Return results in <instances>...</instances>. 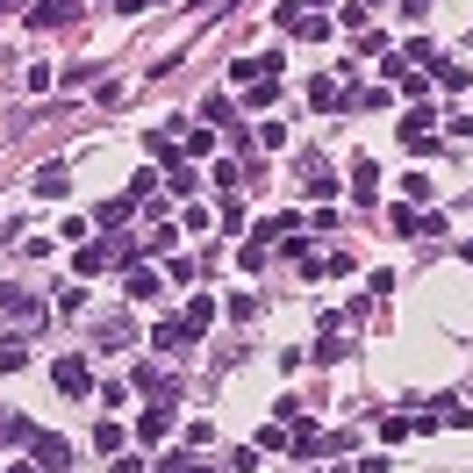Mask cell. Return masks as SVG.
I'll use <instances>...</instances> for the list:
<instances>
[{"mask_svg":"<svg viewBox=\"0 0 473 473\" xmlns=\"http://www.w3.org/2000/svg\"><path fill=\"white\" fill-rule=\"evenodd\" d=\"M409 430H416V423H409V416H380V438H387V445H402V438H409Z\"/></svg>","mask_w":473,"mask_h":473,"instance_id":"cb8c5ba5","label":"cell"},{"mask_svg":"<svg viewBox=\"0 0 473 473\" xmlns=\"http://www.w3.org/2000/svg\"><path fill=\"white\" fill-rule=\"evenodd\" d=\"M94 345H100V352H129V345H137V323H129V308L100 316V323H94Z\"/></svg>","mask_w":473,"mask_h":473,"instance_id":"3957f363","label":"cell"},{"mask_svg":"<svg viewBox=\"0 0 473 473\" xmlns=\"http://www.w3.org/2000/svg\"><path fill=\"white\" fill-rule=\"evenodd\" d=\"M122 294H158V280H151L144 266H129V280H122Z\"/></svg>","mask_w":473,"mask_h":473,"instance_id":"d4e9b609","label":"cell"},{"mask_svg":"<svg viewBox=\"0 0 473 473\" xmlns=\"http://www.w3.org/2000/svg\"><path fill=\"white\" fill-rule=\"evenodd\" d=\"M273 94H280V80H251L244 87V108H273Z\"/></svg>","mask_w":473,"mask_h":473,"instance_id":"2e32d148","label":"cell"},{"mask_svg":"<svg viewBox=\"0 0 473 473\" xmlns=\"http://www.w3.org/2000/svg\"><path fill=\"white\" fill-rule=\"evenodd\" d=\"M94 445H100V452H108V459H115V452H122V423H115V416H100V430H94Z\"/></svg>","mask_w":473,"mask_h":473,"instance_id":"5bb4252c","label":"cell"},{"mask_svg":"<svg viewBox=\"0 0 473 473\" xmlns=\"http://www.w3.org/2000/svg\"><path fill=\"white\" fill-rule=\"evenodd\" d=\"M7 473H36V467H7Z\"/></svg>","mask_w":473,"mask_h":473,"instance_id":"f1b7e54d","label":"cell"},{"mask_svg":"<svg viewBox=\"0 0 473 473\" xmlns=\"http://www.w3.org/2000/svg\"><path fill=\"white\" fill-rule=\"evenodd\" d=\"M308 100H316V108H345V87H337V80H316Z\"/></svg>","mask_w":473,"mask_h":473,"instance_id":"ac0fdd59","label":"cell"},{"mask_svg":"<svg viewBox=\"0 0 473 473\" xmlns=\"http://www.w3.org/2000/svg\"><path fill=\"white\" fill-rule=\"evenodd\" d=\"M316 359H323V366H337V359H352V345H345V323H337V316H323V337H316Z\"/></svg>","mask_w":473,"mask_h":473,"instance_id":"5b68a950","label":"cell"},{"mask_svg":"<svg viewBox=\"0 0 473 473\" xmlns=\"http://www.w3.org/2000/svg\"><path fill=\"white\" fill-rule=\"evenodd\" d=\"M65 187H72V173H65V166H43V173H36V194H43V201H58Z\"/></svg>","mask_w":473,"mask_h":473,"instance_id":"9c48e42d","label":"cell"},{"mask_svg":"<svg viewBox=\"0 0 473 473\" xmlns=\"http://www.w3.org/2000/svg\"><path fill=\"white\" fill-rule=\"evenodd\" d=\"M208 323H215V301H208V294H194V301H187V323H180V330H187V345L208 330Z\"/></svg>","mask_w":473,"mask_h":473,"instance_id":"ba28073f","label":"cell"},{"mask_svg":"<svg viewBox=\"0 0 473 473\" xmlns=\"http://www.w3.org/2000/svg\"><path fill=\"white\" fill-rule=\"evenodd\" d=\"M129 215H137V201H129V194H115V201H108V208H100V230H122V222H129Z\"/></svg>","mask_w":473,"mask_h":473,"instance_id":"8fae6325","label":"cell"},{"mask_svg":"<svg viewBox=\"0 0 473 473\" xmlns=\"http://www.w3.org/2000/svg\"><path fill=\"white\" fill-rule=\"evenodd\" d=\"M137 430H144V438H166V430H173V416H166V409H144V416H137Z\"/></svg>","mask_w":473,"mask_h":473,"instance_id":"ffe728a7","label":"cell"},{"mask_svg":"<svg viewBox=\"0 0 473 473\" xmlns=\"http://www.w3.org/2000/svg\"><path fill=\"white\" fill-rule=\"evenodd\" d=\"M0 445H7V409H0Z\"/></svg>","mask_w":473,"mask_h":473,"instance_id":"4316f807","label":"cell"},{"mask_svg":"<svg viewBox=\"0 0 473 473\" xmlns=\"http://www.w3.org/2000/svg\"><path fill=\"white\" fill-rule=\"evenodd\" d=\"M374 166H366V158H359V166H352V201H359V208H366V201H374Z\"/></svg>","mask_w":473,"mask_h":473,"instance_id":"4fadbf2b","label":"cell"},{"mask_svg":"<svg viewBox=\"0 0 473 473\" xmlns=\"http://www.w3.org/2000/svg\"><path fill=\"white\" fill-rule=\"evenodd\" d=\"M459 137H473V115H467V122H459Z\"/></svg>","mask_w":473,"mask_h":473,"instance_id":"83f0119b","label":"cell"},{"mask_svg":"<svg viewBox=\"0 0 473 473\" xmlns=\"http://www.w3.org/2000/svg\"><path fill=\"white\" fill-rule=\"evenodd\" d=\"M80 14V0H36L29 7V29H58V22H72Z\"/></svg>","mask_w":473,"mask_h":473,"instance_id":"8992f818","label":"cell"},{"mask_svg":"<svg viewBox=\"0 0 473 473\" xmlns=\"http://www.w3.org/2000/svg\"><path fill=\"white\" fill-rule=\"evenodd\" d=\"M438 423H467V402L459 394H438Z\"/></svg>","mask_w":473,"mask_h":473,"instance_id":"603a6c76","label":"cell"},{"mask_svg":"<svg viewBox=\"0 0 473 473\" xmlns=\"http://www.w3.org/2000/svg\"><path fill=\"white\" fill-rule=\"evenodd\" d=\"M301 173H308V180H301V187L316 194V201H330V194H337V180H330V166H323V158H316V151H308V158H301Z\"/></svg>","mask_w":473,"mask_h":473,"instance_id":"52a82bcc","label":"cell"},{"mask_svg":"<svg viewBox=\"0 0 473 473\" xmlns=\"http://www.w3.org/2000/svg\"><path fill=\"white\" fill-rule=\"evenodd\" d=\"M51 380H58V394H72V402H80V394H94V374H87V359H80V352H65V359L51 366Z\"/></svg>","mask_w":473,"mask_h":473,"instance_id":"277c9868","label":"cell"},{"mask_svg":"<svg viewBox=\"0 0 473 473\" xmlns=\"http://www.w3.org/2000/svg\"><path fill=\"white\" fill-rule=\"evenodd\" d=\"M65 87H100V65L87 58V65H65Z\"/></svg>","mask_w":473,"mask_h":473,"instance_id":"44dd1931","label":"cell"},{"mask_svg":"<svg viewBox=\"0 0 473 473\" xmlns=\"http://www.w3.org/2000/svg\"><path fill=\"white\" fill-rule=\"evenodd\" d=\"M87 308V287H58V316H80Z\"/></svg>","mask_w":473,"mask_h":473,"instance_id":"7402d4cb","label":"cell"},{"mask_svg":"<svg viewBox=\"0 0 473 473\" xmlns=\"http://www.w3.org/2000/svg\"><path fill=\"white\" fill-rule=\"evenodd\" d=\"M29 366V345L22 337H0V374H22Z\"/></svg>","mask_w":473,"mask_h":473,"instance_id":"7c38bea8","label":"cell"},{"mask_svg":"<svg viewBox=\"0 0 473 473\" xmlns=\"http://www.w3.org/2000/svg\"><path fill=\"white\" fill-rule=\"evenodd\" d=\"M108 259H115V251H108V244H80V259H72V266H80V273H100V266H108Z\"/></svg>","mask_w":473,"mask_h":473,"instance_id":"e0dca14e","label":"cell"},{"mask_svg":"<svg viewBox=\"0 0 473 473\" xmlns=\"http://www.w3.org/2000/svg\"><path fill=\"white\" fill-rule=\"evenodd\" d=\"M108 473H151V467H144V459H129V452H115V467H108Z\"/></svg>","mask_w":473,"mask_h":473,"instance_id":"484cf974","label":"cell"},{"mask_svg":"<svg viewBox=\"0 0 473 473\" xmlns=\"http://www.w3.org/2000/svg\"><path fill=\"white\" fill-rule=\"evenodd\" d=\"M22 445H29V459H36V467H51V473H65V467H72V445H65L58 430H29Z\"/></svg>","mask_w":473,"mask_h":473,"instance_id":"6da1fadb","label":"cell"},{"mask_svg":"<svg viewBox=\"0 0 473 473\" xmlns=\"http://www.w3.org/2000/svg\"><path fill=\"white\" fill-rule=\"evenodd\" d=\"M137 387H151V394H180V380L166 374V366H137Z\"/></svg>","mask_w":473,"mask_h":473,"instance_id":"30bf717a","label":"cell"},{"mask_svg":"<svg viewBox=\"0 0 473 473\" xmlns=\"http://www.w3.org/2000/svg\"><path fill=\"white\" fill-rule=\"evenodd\" d=\"M166 187H173V194H194V187H201V180H194V166H187V158H173V173H166Z\"/></svg>","mask_w":473,"mask_h":473,"instance_id":"d6986e66","label":"cell"},{"mask_svg":"<svg viewBox=\"0 0 473 473\" xmlns=\"http://www.w3.org/2000/svg\"><path fill=\"white\" fill-rule=\"evenodd\" d=\"M330 473H352V467H330Z\"/></svg>","mask_w":473,"mask_h":473,"instance_id":"f546056e","label":"cell"},{"mask_svg":"<svg viewBox=\"0 0 473 473\" xmlns=\"http://www.w3.org/2000/svg\"><path fill=\"white\" fill-rule=\"evenodd\" d=\"M0 316H14V323H22V330H36V323H43V301H36V294H29V287H0Z\"/></svg>","mask_w":473,"mask_h":473,"instance_id":"7a4b0ae2","label":"cell"},{"mask_svg":"<svg viewBox=\"0 0 473 473\" xmlns=\"http://www.w3.org/2000/svg\"><path fill=\"white\" fill-rule=\"evenodd\" d=\"M151 473H208V467H201L194 452H166V459H158V467H151Z\"/></svg>","mask_w":473,"mask_h":473,"instance_id":"9a60e30c","label":"cell"}]
</instances>
